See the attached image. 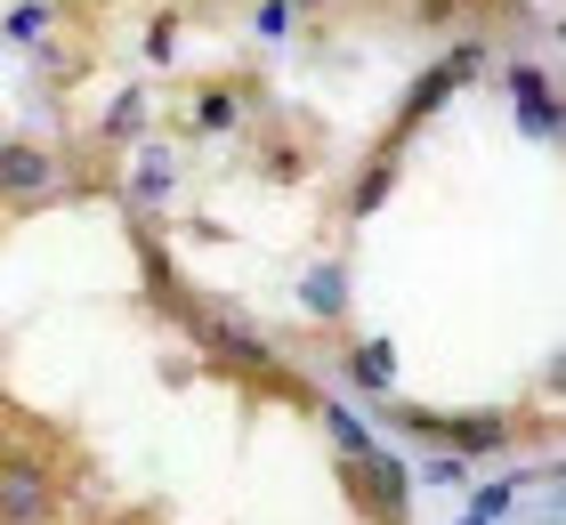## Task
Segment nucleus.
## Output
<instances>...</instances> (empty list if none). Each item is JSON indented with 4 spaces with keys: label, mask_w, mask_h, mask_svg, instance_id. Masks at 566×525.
Masks as SVG:
<instances>
[{
    "label": "nucleus",
    "mask_w": 566,
    "mask_h": 525,
    "mask_svg": "<svg viewBox=\"0 0 566 525\" xmlns=\"http://www.w3.org/2000/svg\"><path fill=\"white\" fill-rule=\"evenodd\" d=\"M340 292H348L340 259H324V267H316V275L300 283V300H307V315H316V324H332V315H340Z\"/></svg>",
    "instance_id": "20e7f679"
},
{
    "label": "nucleus",
    "mask_w": 566,
    "mask_h": 525,
    "mask_svg": "<svg viewBox=\"0 0 566 525\" xmlns=\"http://www.w3.org/2000/svg\"><path fill=\"white\" fill-rule=\"evenodd\" d=\"M146 49H154V65H170V49H178V17H154V33H146Z\"/></svg>",
    "instance_id": "f8f14e48"
},
{
    "label": "nucleus",
    "mask_w": 566,
    "mask_h": 525,
    "mask_svg": "<svg viewBox=\"0 0 566 525\" xmlns=\"http://www.w3.org/2000/svg\"><path fill=\"white\" fill-rule=\"evenodd\" d=\"M510 510H518V477H510V485H485L478 502H470V517H461V525H502Z\"/></svg>",
    "instance_id": "6e6552de"
},
{
    "label": "nucleus",
    "mask_w": 566,
    "mask_h": 525,
    "mask_svg": "<svg viewBox=\"0 0 566 525\" xmlns=\"http://www.w3.org/2000/svg\"><path fill=\"white\" fill-rule=\"evenodd\" d=\"M97 129H106L114 146H122V138H138V129H146V97H138V90H122V97L106 105V122H97Z\"/></svg>",
    "instance_id": "0eeeda50"
},
{
    "label": "nucleus",
    "mask_w": 566,
    "mask_h": 525,
    "mask_svg": "<svg viewBox=\"0 0 566 525\" xmlns=\"http://www.w3.org/2000/svg\"><path fill=\"white\" fill-rule=\"evenodd\" d=\"M187 122L202 129V138H219V129H235V122H243V90H235V82H219V90H195Z\"/></svg>",
    "instance_id": "7ed1b4c3"
},
{
    "label": "nucleus",
    "mask_w": 566,
    "mask_h": 525,
    "mask_svg": "<svg viewBox=\"0 0 566 525\" xmlns=\"http://www.w3.org/2000/svg\"><path fill=\"white\" fill-rule=\"evenodd\" d=\"M41 24H49V0H24V9L9 17V33H41Z\"/></svg>",
    "instance_id": "4468645a"
},
{
    "label": "nucleus",
    "mask_w": 566,
    "mask_h": 525,
    "mask_svg": "<svg viewBox=\"0 0 566 525\" xmlns=\"http://www.w3.org/2000/svg\"><path fill=\"white\" fill-rule=\"evenodd\" d=\"M324 420H332V437H340V453H348V461H356V453H373V437L356 429V420H348L340 405H324Z\"/></svg>",
    "instance_id": "9d476101"
},
{
    "label": "nucleus",
    "mask_w": 566,
    "mask_h": 525,
    "mask_svg": "<svg viewBox=\"0 0 566 525\" xmlns=\"http://www.w3.org/2000/svg\"><path fill=\"white\" fill-rule=\"evenodd\" d=\"M0 517H17V525H41L49 517V477L41 469H0Z\"/></svg>",
    "instance_id": "f03ea898"
},
{
    "label": "nucleus",
    "mask_w": 566,
    "mask_h": 525,
    "mask_svg": "<svg viewBox=\"0 0 566 525\" xmlns=\"http://www.w3.org/2000/svg\"><path fill=\"white\" fill-rule=\"evenodd\" d=\"M380 195H389V162L365 170V187H356V219H365V210H380Z\"/></svg>",
    "instance_id": "9b49d317"
},
{
    "label": "nucleus",
    "mask_w": 566,
    "mask_h": 525,
    "mask_svg": "<svg viewBox=\"0 0 566 525\" xmlns=\"http://www.w3.org/2000/svg\"><path fill=\"white\" fill-rule=\"evenodd\" d=\"M0 195L9 202H49L57 195V162L41 146H0Z\"/></svg>",
    "instance_id": "f257e3e1"
},
{
    "label": "nucleus",
    "mask_w": 566,
    "mask_h": 525,
    "mask_svg": "<svg viewBox=\"0 0 566 525\" xmlns=\"http://www.w3.org/2000/svg\"><path fill=\"white\" fill-rule=\"evenodd\" d=\"M130 195H138V202H163V195H170V154H146V170H138Z\"/></svg>",
    "instance_id": "1a4fd4ad"
},
{
    "label": "nucleus",
    "mask_w": 566,
    "mask_h": 525,
    "mask_svg": "<svg viewBox=\"0 0 566 525\" xmlns=\"http://www.w3.org/2000/svg\"><path fill=\"white\" fill-rule=\"evenodd\" d=\"M202 339H211V348H227V356H243V364H268V339L243 332V324H219V315H202Z\"/></svg>",
    "instance_id": "423d86ee"
},
{
    "label": "nucleus",
    "mask_w": 566,
    "mask_h": 525,
    "mask_svg": "<svg viewBox=\"0 0 566 525\" xmlns=\"http://www.w3.org/2000/svg\"><path fill=\"white\" fill-rule=\"evenodd\" d=\"M348 372H356V388H373V397H380V388L397 380V356H389V339H365V348L348 356Z\"/></svg>",
    "instance_id": "39448f33"
},
{
    "label": "nucleus",
    "mask_w": 566,
    "mask_h": 525,
    "mask_svg": "<svg viewBox=\"0 0 566 525\" xmlns=\"http://www.w3.org/2000/svg\"><path fill=\"white\" fill-rule=\"evenodd\" d=\"M421 477H429V485H461V477H470V461H446V453H437Z\"/></svg>",
    "instance_id": "ddd939ff"
},
{
    "label": "nucleus",
    "mask_w": 566,
    "mask_h": 525,
    "mask_svg": "<svg viewBox=\"0 0 566 525\" xmlns=\"http://www.w3.org/2000/svg\"><path fill=\"white\" fill-rule=\"evenodd\" d=\"M283 9H324V0H283Z\"/></svg>",
    "instance_id": "2eb2a0df"
}]
</instances>
